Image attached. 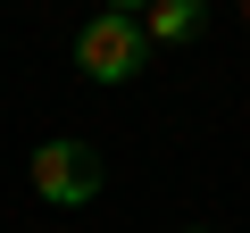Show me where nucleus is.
Wrapping results in <instances>:
<instances>
[{
    "label": "nucleus",
    "instance_id": "f257e3e1",
    "mask_svg": "<svg viewBox=\"0 0 250 233\" xmlns=\"http://www.w3.org/2000/svg\"><path fill=\"white\" fill-rule=\"evenodd\" d=\"M142 58H150V34H142V17H117V9H100V17L75 34V67H83L92 83H134V75H142Z\"/></svg>",
    "mask_w": 250,
    "mask_h": 233
},
{
    "label": "nucleus",
    "instance_id": "f03ea898",
    "mask_svg": "<svg viewBox=\"0 0 250 233\" xmlns=\"http://www.w3.org/2000/svg\"><path fill=\"white\" fill-rule=\"evenodd\" d=\"M34 192H42L50 208L100 200V150H92V142H42V150H34Z\"/></svg>",
    "mask_w": 250,
    "mask_h": 233
},
{
    "label": "nucleus",
    "instance_id": "7ed1b4c3",
    "mask_svg": "<svg viewBox=\"0 0 250 233\" xmlns=\"http://www.w3.org/2000/svg\"><path fill=\"white\" fill-rule=\"evenodd\" d=\"M200 25H208V0H150V17H142L150 42H192Z\"/></svg>",
    "mask_w": 250,
    "mask_h": 233
},
{
    "label": "nucleus",
    "instance_id": "20e7f679",
    "mask_svg": "<svg viewBox=\"0 0 250 233\" xmlns=\"http://www.w3.org/2000/svg\"><path fill=\"white\" fill-rule=\"evenodd\" d=\"M108 9H117V17H134V9H150V0H108Z\"/></svg>",
    "mask_w": 250,
    "mask_h": 233
},
{
    "label": "nucleus",
    "instance_id": "39448f33",
    "mask_svg": "<svg viewBox=\"0 0 250 233\" xmlns=\"http://www.w3.org/2000/svg\"><path fill=\"white\" fill-rule=\"evenodd\" d=\"M242 17H250V0H242Z\"/></svg>",
    "mask_w": 250,
    "mask_h": 233
},
{
    "label": "nucleus",
    "instance_id": "423d86ee",
    "mask_svg": "<svg viewBox=\"0 0 250 233\" xmlns=\"http://www.w3.org/2000/svg\"><path fill=\"white\" fill-rule=\"evenodd\" d=\"M192 233H200V225H192Z\"/></svg>",
    "mask_w": 250,
    "mask_h": 233
}]
</instances>
